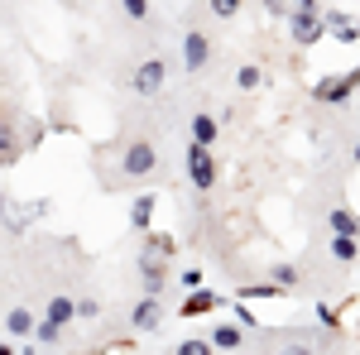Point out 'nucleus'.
<instances>
[{
	"label": "nucleus",
	"instance_id": "obj_27",
	"mask_svg": "<svg viewBox=\"0 0 360 355\" xmlns=\"http://www.w3.org/2000/svg\"><path fill=\"white\" fill-rule=\"evenodd\" d=\"M144 250H159V254H173V235H149Z\"/></svg>",
	"mask_w": 360,
	"mask_h": 355
},
{
	"label": "nucleus",
	"instance_id": "obj_17",
	"mask_svg": "<svg viewBox=\"0 0 360 355\" xmlns=\"http://www.w3.org/2000/svg\"><path fill=\"white\" fill-rule=\"evenodd\" d=\"M240 341H245V327H240V322H226V327L212 331V346H217V351H236Z\"/></svg>",
	"mask_w": 360,
	"mask_h": 355
},
{
	"label": "nucleus",
	"instance_id": "obj_25",
	"mask_svg": "<svg viewBox=\"0 0 360 355\" xmlns=\"http://www.w3.org/2000/svg\"><path fill=\"white\" fill-rule=\"evenodd\" d=\"M264 10H269L274 20H288V15H293V0H264Z\"/></svg>",
	"mask_w": 360,
	"mask_h": 355
},
{
	"label": "nucleus",
	"instance_id": "obj_21",
	"mask_svg": "<svg viewBox=\"0 0 360 355\" xmlns=\"http://www.w3.org/2000/svg\"><path fill=\"white\" fill-rule=\"evenodd\" d=\"M236 86H240V91H259V86H264V72L250 63V67H240V72H236Z\"/></svg>",
	"mask_w": 360,
	"mask_h": 355
},
{
	"label": "nucleus",
	"instance_id": "obj_29",
	"mask_svg": "<svg viewBox=\"0 0 360 355\" xmlns=\"http://www.w3.org/2000/svg\"><path fill=\"white\" fill-rule=\"evenodd\" d=\"M317 322H322V327H336L341 317H336V312H332V307H327V302H317Z\"/></svg>",
	"mask_w": 360,
	"mask_h": 355
},
{
	"label": "nucleus",
	"instance_id": "obj_31",
	"mask_svg": "<svg viewBox=\"0 0 360 355\" xmlns=\"http://www.w3.org/2000/svg\"><path fill=\"white\" fill-rule=\"evenodd\" d=\"M293 10H317V0H293Z\"/></svg>",
	"mask_w": 360,
	"mask_h": 355
},
{
	"label": "nucleus",
	"instance_id": "obj_30",
	"mask_svg": "<svg viewBox=\"0 0 360 355\" xmlns=\"http://www.w3.org/2000/svg\"><path fill=\"white\" fill-rule=\"evenodd\" d=\"M183 288H202V269H183Z\"/></svg>",
	"mask_w": 360,
	"mask_h": 355
},
{
	"label": "nucleus",
	"instance_id": "obj_4",
	"mask_svg": "<svg viewBox=\"0 0 360 355\" xmlns=\"http://www.w3.org/2000/svg\"><path fill=\"white\" fill-rule=\"evenodd\" d=\"M154 168H159V149H154L149 139H130L125 154H120V173H125V178H149Z\"/></svg>",
	"mask_w": 360,
	"mask_h": 355
},
{
	"label": "nucleus",
	"instance_id": "obj_15",
	"mask_svg": "<svg viewBox=\"0 0 360 355\" xmlns=\"http://www.w3.org/2000/svg\"><path fill=\"white\" fill-rule=\"evenodd\" d=\"M193 139H197V144H217V139H221V125H217V115L197 110V115H193Z\"/></svg>",
	"mask_w": 360,
	"mask_h": 355
},
{
	"label": "nucleus",
	"instance_id": "obj_2",
	"mask_svg": "<svg viewBox=\"0 0 360 355\" xmlns=\"http://www.w3.org/2000/svg\"><path fill=\"white\" fill-rule=\"evenodd\" d=\"M356 86H360V67L341 72V77H317V82H312V101H322V106H346Z\"/></svg>",
	"mask_w": 360,
	"mask_h": 355
},
{
	"label": "nucleus",
	"instance_id": "obj_1",
	"mask_svg": "<svg viewBox=\"0 0 360 355\" xmlns=\"http://www.w3.org/2000/svg\"><path fill=\"white\" fill-rule=\"evenodd\" d=\"M72 317H77V302H72V298H63V293H58V298L49 302V312H44V322L34 327V341H39V346H58Z\"/></svg>",
	"mask_w": 360,
	"mask_h": 355
},
{
	"label": "nucleus",
	"instance_id": "obj_14",
	"mask_svg": "<svg viewBox=\"0 0 360 355\" xmlns=\"http://www.w3.org/2000/svg\"><path fill=\"white\" fill-rule=\"evenodd\" d=\"M332 259H341V264H356L360 259V235H341V231H332Z\"/></svg>",
	"mask_w": 360,
	"mask_h": 355
},
{
	"label": "nucleus",
	"instance_id": "obj_22",
	"mask_svg": "<svg viewBox=\"0 0 360 355\" xmlns=\"http://www.w3.org/2000/svg\"><path fill=\"white\" fill-rule=\"evenodd\" d=\"M207 10L221 15V20H231V15H240V0H207Z\"/></svg>",
	"mask_w": 360,
	"mask_h": 355
},
{
	"label": "nucleus",
	"instance_id": "obj_11",
	"mask_svg": "<svg viewBox=\"0 0 360 355\" xmlns=\"http://www.w3.org/2000/svg\"><path fill=\"white\" fill-rule=\"evenodd\" d=\"M221 293H212V288H188V302H183V317H202V312H217L221 307Z\"/></svg>",
	"mask_w": 360,
	"mask_h": 355
},
{
	"label": "nucleus",
	"instance_id": "obj_5",
	"mask_svg": "<svg viewBox=\"0 0 360 355\" xmlns=\"http://www.w3.org/2000/svg\"><path fill=\"white\" fill-rule=\"evenodd\" d=\"M288 29H293V44H298V49H312V44L327 34V15H322V10H293V15H288Z\"/></svg>",
	"mask_w": 360,
	"mask_h": 355
},
{
	"label": "nucleus",
	"instance_id": "obj_28",
	"mask_svg": "<svg viewBox=\"0 0 360 355\" xmlns=\"http://www.w3.org/2000/svg\"><path fill=\"white\" fill-rule=\"evenodd\" d=\"M120 5H125L130 20H144V15H149V0H120Z\"/></svg>",
	"mask_w": 360,
	"mask_h": 355
},
{
	"label": "nucleus",
	"instance_id": "obj_10",
	"mask_svg": "<svg viewBox=\"0 0 360 355\" xmlns=\"http://www.w3.org/2000/svg\"><path fill=\"white\" fill-rule=\"evenodd\" d=\"M130 327L135 331H154L159 327V293H144V298L130 307Z\"/></svg>",
	"mask_w": 360,
	"mask_h": 355
},
{
	"label": "nucleus",
	"instance_id": "obj_24",
	"mask_svg": "<svg viewBox=\"0 0 360 355\" xmlns=\"http://www.w3.org/2000/svg\"><path fill=\"white\" fill-rule=\"evenodd\" d=\"M207 351H217L212 341H178V355H207Z\"/></svg>",
	"mask_w": 360,
	"mask_h": 355
},
{
	"label": "nucleus",
	"instance_id": "obj_20",
	"mask_svg": "<svg viewBox=\"0 0 360 355\" xmlns=\"http://www.w3.org/2000/svg\"><path fill=\"white\" fill-rule=\"evenodd\" d=\"M269 278H274L278 288H283V293H288V288H293V283H298V264H283V259H278V264H269Z\"/></svg>",
	"mask_w": 360,
	"mask_h": 355
},
{
	"label": "nucleus",
	"instance_id": "obj_18",
	"mask_svg": "<svg viewBox=\"0 0 360 355\" xmlns=\"http://www.w3.org/2000/svg\"><path fill=\"white\" fill-rule=\"evenodd\" d=\"M154 207H159V202H154L149 192H144V197H135V202H130V226H135V231H149V221H154Z\"/></svg>",
	"mask_w": 360,
	"mask_h": 355
},
{
	"label": "nucleus",
	"instance_id": "obj_32",
	"mask_svg": "<svg viewBox=\"0 0 360 355\" xmlns=\"http://www.w3.org/2000/svg\"><path fill=\"white\" fill-rule=\"evenodd\" d=\"M351 159H356V164H360V144H356V154H351Z\"/></svg>",
	"mask_w": 360,
	"mask_h": 355
},
{
	"label": "nucleus",
	"instance_id": "obj_23",
	"mask_svg": "<svg viewBox=\"0 0 360 355\" xmlns=\"http://www.w3.org/2000/svg\"><path fill=\"white\" fill-rule=\"evenodd\" d=\"M236 322H240V327H245V331H255V327H259V317L250 312V302H245V298L236 302Z\"/></svg>",
	"mask_w": 360,
	"mask_h": 355
},
{
	"label": "nucleus",
	"instance_id": "obj_26",
	"mask_svg": "<svg viewBox=\"0 0 360 355\" xmlns=\"http://www.w3.org/2000/svg\"><path fill=\"white\" fill-rule=\"evenodd\" d=\"M77 317H86V322L101 317V302H96V298H77Z\"/></svg>",
	"mask_w": 360,
	"mask_h": 355
},
{
	"label": "nucleus",
	"instance_id": "obj_7",
	"mask_svg": "<svg viewBox=\"0 0 360 355\" xmlns=\"http://www.w3.org/2000/svg\"><path fill=\"white\" fill-rule=\"evenodd\" d=\"M207 63H212V39H207L202 29H188V34H183V67H188V72H202Z\"/></svg>",
	"mask_w": 360,
	"mask_h": 355
},
{
	"label": "nucleus",
	"instance_id": "obj_12",
	"mask_svg": "<svg viewBox=\"0 0 360 355\" xmlns=\"http://www.w3.org/2000/svg\"><path fill=\"white\" fill-rule=\"evenodd\" d=\"M327 34H332L336 44H356V39H360V25L346 15V10H327Z\"/></svg>",
	"mask_w": 360,
	"mask_h": 355
},
{
	"label": "nucleus",
	"instance_id": "obj_6",
	"mask_svg": "<svg viewBox=\"0 0 360 355\" xmlns=\"http://www.w3.org/2000/svg\"><path fill=\"white\" fill-rule=\"evenodd\" d=\"M164 77H168L164 58H144V63L135 67V77H130V91H139V96H159V91H164Z\"/></svg>",
	"mask_w": 360,
	"mask_h": 355
},
{
	"label": "nucleus",
	"instance_id": "obj_8",
	"mask_svg": "<svg viewBox=\"0 0 360 355\" xmlns=\"http://www.w3.org/2000/svg\"><path fill=\"white\" fill-rule=\"evenodd\" d=\"M164 259H168V254H159V250H144V254H139V278H144V293H164V278H168Z\"/></svg>",
	"mask_w": 360,
	"mask_h": 355
},
{
	"label": "nucleus",
	"instance_id": "obj_19",
	"mask_svg": "<svg viewBox=\"0 0 360 355\" xmlns=\"http://www.w3.org/2000/svg\"><path fill=\"white\" fill-rule=\"evenodd\" d=\"M20 144H25V135H20L15 125H0V164H10V159L20 154Z\"/></svg>",
	"mask_w": 360,
	"mask_h": 355
},
{
	"label": "nucleus",
	"instance_id": "obj_3",
	"mask_svg": "<svg viewBox=\"0 0 360 355\" xmlns=\"http://www.w3.org/2000/svg\"><path fill=\"white\" fill-rule=\"evenodd\" d=\"M188 178H193V188L197 192H212L217 188V178H221V173H217V159H212V144H188Z\"/></svg>",
	"mask_w": 360,
	"mask_h": 355
},
{
	"label": "nucleus",
	"instance_id": "obj_16",
	"mask_svg": "<svg viewBox=\"0 0 360 355\" xmlns=\"http://www.w3.org/2000/svg\"><path fill=\"white\" fill-rule=\"evenodd\" d=\"M327 226L341 231V235H360V217L351 212V207H332V212H327Z\"/></svg>",
	"mask_w": 360,
	"mask_h": 355
},
{
	"label": "nucleus",
	"instance_id": "obj_13",
	"mask_svg": "<svg viewBox=\"0 0 360 355\" xmlns=\"http://www.w3.org/2000/svg\"><path fill=\"white\" fill-rule=\"evenodd\" d=\"M34 327H39V317H34L29 307H10V312H5V331H10L15 341H29Z\"/></svg>",
	"mask_w": 360,
	"mask_h": 355
},
{
	"label": "nucleus",
	"instance_id": "obj_9",
	"mask_svg": "<svg viewBox=\"0 0 360 355\" xmlns=\"http://www.w3.org/2000/svg\"><path fill=\"white\" fill-rule=\"evenodd\" d=\"M39 212H44V207H29L25 212V202H15L10 192H0V221H5L10 231H29V221L39 217Z\"/></svg>",
	"mask_w": 360,
	"mask_h": 355
}]
</instances>
